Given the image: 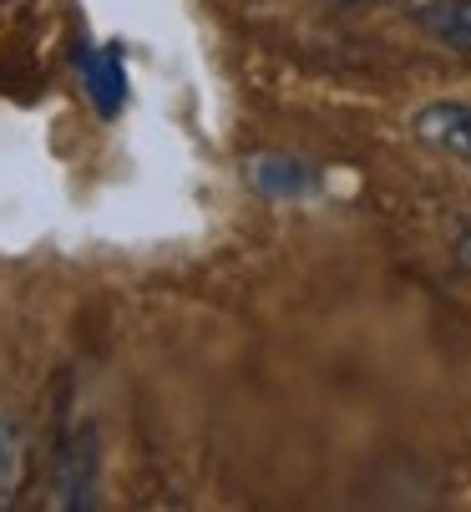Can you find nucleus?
<instances>
[{
    "mask_svg": "<svg viewBox=\"0 0 471 512\" xmlns=\"http://www.w3.org/2000/svg\"><path fill=\"white\" fill-rule=\"evenodd\" d=\"M21 472H26V436H21V421H16L11 411H0V507L16 502Z\"/></svg>",
    "mask_w": 471,
    "mask_h": 512,
    "instance_id": "20e7f679",
    "label": "nucleus"
},
{
    "mask_svg": "<svg viewBox=\"0 0 471 512\" xmlns=\"http://www.w3.org/2000/svg\"><path fill=\"white\" fill-rule=\"evenodd\" d=\"M244 183L269 193V198H294V193H309L314 188V173L294 158H279V153H259L244 163Z\"/></svg>",
    "mask_w": 471,
    "mask_h": 512,
    "instance_id": "7ed1b4c3",
    "label": "nucleus"
},
{
    "mask_svg": "<svg viewBox=\"0 0 471 512\" xmlns=\"http://www.w3.org/2000/svg\"><path fill=\"white\" fill-rule=\"evenodd\" d=\"M56 507H92L97 502V436L82 431L56 457Z\"/></svg>",
    "mask_w": 471,
    "mask_h": 512,
    "instance_id": "f03ea898",
    "label": "nucleus"
},
{
    "mask_svg": "<svg viewBox=\"0 0 471 512\" xmlns=\"http://www.w3.org/2000/svg\"><path fill=\"white\" fill-rule=\"evenodd\" d=\"M426 31L451 51H471V0H436L426 11Z\"/></svg>",
    "mask_w": 471,
    "mask_h": 512,
    "instance_id": "39448f33",
    "label": "nucleus"
},
{
    "mask_svg": "<svg viewBox=\"0 0 471 512\" xmlns=\"http://www.w3.org/2000/svg\"><path fill=\"white\" fill-rule=\"evenodd\" d=\"M411 132L416 142H426V148L436 153H451V158H471V102H426L416 117H411Z\"/></svg>",
    "mask_w": 471,
    "mask_h": 512,
    "instance_id": "f257e3e1",
    "label": "nucleus"
},
{
    "mask_svg": "<svg viewBox=\"0 0 471 512\" xmlns=\"http://www.w3.org/2000/svg\"><path fill=\"white\" fill-rule=\"evenodd\" d=\"M76 66L87 71V87H92L97 107H102V112H117V102L127 97V77H122V66H117V56L107 51V56L97 61L92 51H82V56H76Z\"/></svg>",
    "mask_w": 471,
    "mask_h": 512,
    "instance_id": "423d86ee",
    "label": "nucleus"
},
{
    "mask_svg": "<svg viewBox=\"0 0 471 512\" xmlns=\"http://www.w3.org/2000/svg\"><path fill=\"white\" fill-rule=\"evenodd\" d=\"M335 6H365V0H335Z\"/></svg>",
    "mask_w": 471,
    "mask_h": 512,
    "instance_id": "0eeeda50",
    "label": "nucleus"
}]
</instances>
